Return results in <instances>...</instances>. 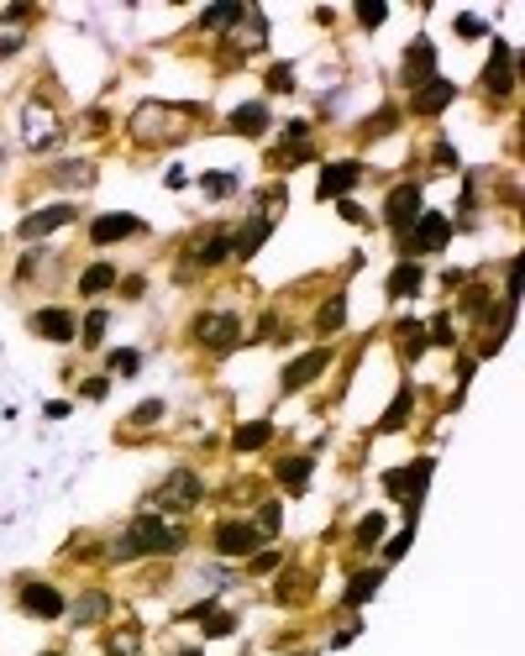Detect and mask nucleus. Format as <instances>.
<instances>
[{"mask_svg":"<svg viewBox=\"0 0 525 656\" xmlns=\"http://www.w3.org/2000/svg\"><path fill=\"white\" fill-rule=\"evenodd\" d=\"M399 347H404V358H420V352H425V347H431V341H425V326H415V320H399Z\"/></svg>","mask_w":525,"mask_h":656,"instance_id":"c756f323","label":"nucleus"},{"mask_svg":"<svg viewBox=\"0 0 525 656\" xmlns=\"http://www.w3.org/2000/svg\"><path fill=\"white\" fill-rule=\"evenodd\" d=\"M21 609L26 614H37V620H58L68 604H63V593L53 588V583H32V588L21 593Z\"/></svg>","mask_w":525,"mask_h":656,"instance_id":"4468645a","label":"nucleus"},{"mask_svg":"<svg viewBox=\"0 0 525 656\" xmlns=\"http://www.w3.org/2000/svg\"><path fill=\"white\" fill-rule=\"evenodd\" d=\"M152 421H163V404H158V400H147V404L131 410V425H152Z\"/></svg>","mask_w":525,"mask_h":656,"instance_id":"ea45409f","label":"nucleus"},{"mask_svg":"<svg viewBox=\"0 0 525 656\" xmlns=\"http://www.w3.org/2000/svg\"><path fill=\"white\" fill-rule=\"evenodd\" d=\"M194 620H205V635H231V630H236V620H231L226 609H210V604H200Z\"/></svg>","mask_w":525,"mask_h":656,"instance_id":"473e14b6","label":"nucleus"},{"mask_svg":"<svg viewBox=\"0 0 525 656\" xmlns=\"http://www.w3.org/2000/svg\"><path fill=\"white\" fill-rule=\"evenodd\" d=\"M21 137H26V148H32V152L53 148V142L63 137L58 116H53V106H47V100H32V106L21 110Z\"/></svg>","mask_w":525,"mask_h":656,"instance_id":"20e7f679","label":"nucleus"},{"mask_svg":"<svg viewBox=\"0 0 525 656\" xmlns=\"http://www.w3.org/2000/svg\"><path fill=\"white\" fill-rule=\"evenodd\" d=\"M378 536H383V515H368V520L357 526V547H373Z\"/></svg>","mask_w":525,"mask_h":656,"instance_id":"58836bf2","label":"nucleus"},{"mask_svg":"<svg viewBox=\"0 0 525 656\" xmlns=\"http://www.w3.org/2000/svg\"><path fill=\"white\" fill-rule=\"evenodd\" d=\"M462 310H467V316H483V310H488V295H483V289H467Z\"/></svg>","mask_w":525,"mask_h":656,"instance_id":"49530a36","label":"nucleus"},{"mask_svg":"<svg viewBox=\"0 0 525 656\" xmlns=\"http://www.w3.org/2000/svg\"><path fill=\"white\" fill-rule=\"evenodd\" d=\"M252 530H257V536H273V530H278V505L257 509V526H252Z\"/></svg>","mask_w":525,"mask_h":656,"instance_id":"37998d69","label":"nucleus"},{"mask_svg":"<svg viewBox=\"0 0 525 656\" xmlns=\"http://www.w3.org/2000/svg\"><path fill=\"white\" fill-rule=\"evenodd\" d=\"M105 389H110L105 379H89V383H84V394H89V400H105Z\"/></svg>","mask_w":525,"mask_h":656,"instance_id":"603ef678","label":"nucleus"},{"mask_svg":"<svg viewBox=\"0 0 525 656\" xmlns=\"http://www.w3.org/2000/svg\"><path fill=\"white\" fill-rule=\"evenodd\" d=\"M173 116H184V110L137 106V116H131V137H137V142H168V137H173Z\"/></svg>","mask_w":525,"mask_h":656,"instance_id":"0eeeda50","label":"nucleus"},{"mask_svg":"<svg viewBox=\"0 0 525 656\" xmlns=\"http://www.w3.org/2000/svg\"><path fill=\"white\" fill-rule=\"evenodd\" d=\"M200 494H205V484H200V473L194 467H173L163 484H158V494H152V505L163 509V515H184V509L200 505Z\"/></svg>","mask_w":525,"mask_h":656,"instance_id":"f03ea898","label":"nucleus"},{"mask_svg":"<svg viewBox=\"0 0 525 656\" xmlns=\"http://www.w3.org/2000/svg\"><path fill=\"white\" fill-rule=\"evenodd\" d=\"M268 232H273V221H268L263 211H257V215L247 221V232H236V236H231V257H242V263H247V257L257 253L263 242H268Z\"/></svg>","mask_w":525,"mask_h":656,"instance_id":"dca6fc26","label":"nucleus"},{"mask_svg":"<svg viewBox=\"0 0 525 656\" xmlns=\"http://www.w3.org/2000/svg\"><path fill=\"white\" fill-rule=\"evenodd\" d=\"M378 583H383V567H373V572H357L352 583H347V609H362L368 599L378 593Z\"/></svg>","mask_w":525,"mask_h":656,"instance_id":"5701e85b","label":"nucleus"},{"mask_svg":"<svg viewBox=\"0 0 525 656\" xmlns=\"http://www.w3.org/2000/svg\"><path fill=\"white\" fill-rule=\"evenodd\" d=\"M42 656H58V651H42Z\"/></svg>","mask_w":525,"mask_h":656,"instance_id":"5fc2aeb1","label":"nucleus"},{"mask_svg":"<svg viewBox=\"0 0 525 656\" xmlns=\"http://www.w3.org/2000/svg\"><path fill=\"white\" fill-rule=\"evenodd\" d=\"M425 484H431V457H420L415 467H394V473H383V488H389L394 499H404V505H410V515H415Z\"/></svg>","mask_w":525,"mask_h":656,"instance_id":"423d86ee","label":"nucleus"},{"mask_svg":"<svg viewBox=\"0 0 525 656\" xmlns=\"http://www.w3.org/2000/svg\"><path fill=\"white\" fill-rule=\"evenodd\" d=\"M326 362H331V347H315V352H305V358H294L289 368H284V394H299L310 379H320Z\"/></svg>","mask_w":525,"mask_h":656,"instance_id":"9b49d317","label":"nucleus"},{"mask_svg":"<svg viewBox=\"0 0 525 656\" xmlns=\"http://www.w3.org/2000/svg\"><path fill=\"white\" fill-rule=\"evenodd\" d=\"M32 331L47 341H74V316L58 310V305H53V310H37V316H32Z\"/></svg>","mask_w":525,"mask_h":656,"instance_id":"a211bd4d","label":"nucleus"},{"mask_svg":"<svg viewBox=\"0 0 525 656\" xmlns=\"http://www.w3.org/2000/svg\"><path fill=\"white\" fill-rule=\"evenodd\" d=\"M194 341L210 347V352H231L236 341H242V320L231 316V310H205V316H194Z\"/></svg>","mask_w":525,"mask_h":656,"instance_id":"7ed1b4c3","label":"nucleus"},{"mask_svg":"<svg viewBox=\"0 0 525 656\" xmlns=\"http://www.w3.org/2000/svg\"><path fill=\"white\" fill-rule=\"evenodd\" d=\"M68 221H74V205H47V211H32V215H26L16 232L26 236V242H37V236L58 232V226H68Z\"/></svg>","mask_w":525,"mask_h":656,"instance_id":"ddd939ff","label":"nucleus"},{"mask_svg":"<svg viewBox=\"0 0 525 656\" xmlns=\"http://www.w3.org/2000/svg\"><path fill=\"white\" fill-rule=\"evenodd\" d=\"M436 79V47L425 43V37H415V43L404 47V85L420 89V85H431Z\"/></svg>","mask_w":525,"mask_h":656,"instance_id":"9d476101","label":"nucleus"},{"mask_svg":"<svg viewBox=\"0 0 525 656\" xmlns=\"http://www.w3.org/2000/svg\"><path fill=\"white\" fill-rule=\"evenodd\" d=\"M142 232V221H137V215H100V221H95V226H89V242H121V236H137Z\"/></svg>","mask_w":525,"mask_h":656,"instance_id":"6ab92c4d","label":"nucleus"},{"mask_svg":"<svg viewBox=\"0 0 525 656\" xmlns=\"http://www.w3.org/2000/svg\"><path fill=\"white\" fill-rule=\"evenodd\" d=\"M394 121H399L394 110H378V116H373V121H368L362 131H368V137H383V131H394Z\"/></svg>","mask_w":525,"mask_h":656,"instance_id":"a18cd8bd","label":"nucleus"},{"mask_svg":"<svg viewBox=\"0 0 525 656\" xmlns=\"http://www.w3.org/2000/svg\"><path fill=\"white\" fill-rule=\"evenodd\" d=\"M184 547V530L163 526L158 515H137L131 526L110 541V562H137V557H173Z\"/></svg>","mask_w":525,"mask_h":656,"instance_id":"f257e3e1","label":"nucleus"},{"mask_svg":"<svg viewBox=\"0 0 525 656\" xmlns=\"http://www.w3.org/2000/svg\"><path fill=\"white\" fill-rule=\"evenodd\" d=\"M357 179H362V163H326L320 169V184H315V200H341V194L357 190Z\"/></svg>","mask_w":525,"mask_h":656,"instance_id":"6e6552de","label":"nucleus"},{"mask_svg":"<svg viewBox=\"0 0 525 656\" xmlns=\"http://www.w3.org/2000/svg\"><path fill=\"white\" fill-rule=\"evenodd\" d=\"M21 53V37L16 32H5V37H0V58H16Z\"/></svg>","mask_w":525,"mask_h":656,"instance_id":"09e8293b","label":"nucleus"},{"mask_svg":"<svg viewBox=\"0 0 525 656\" xmlns=\"http://www.w3.org/2000/svg\"><path fill=\"white\" fill-rule=\"evenodd\" d=\"M452 95H457V85H446V79H431V85H420V89H415L410 110H415V116H436V110L452 106Z\"/></svg>","mask_w":525,"mask_h":656,"instance_id":"2eb2a0df","label":"nucleus"},{"mask_svg":"<svg viewBox=\"0 0 525 656\" xmlns=\"http://www.w3.org/2000/svg\"><path fill=\"white\" fill-rule=\"evenodd\" d=\"M278 484L289 488V494H305V484H310V457H289V463H278Z\"/></svg>","mask_w":525,"mask_h":656,"instance_id":"a878e982","label":"nucleus"},{"mask_svg":"<svg viewBox=\"0 0 525 656\" xmlns=\"http://www.w3.org/2000/svg\"><path fill=\"white\" fill-rule=\"evenodd\" d=\"M410 404H415V394H410V389H399V394H394V404L383 410V421H378V431H399V425H404V415H410Z\"/></svg>","mask_w":525,"mask_h":656,"instance_id":"7c9ffc66","label":"nucleus"},{"mask_svg":"<svg viewBox=\"0 0 525 656\" xmlns=\"http://www.w3.org/2000/svg\"><path fill=\"white\" fill-rule=\"evenodd\" d=\"M410 536H415V526H410V530H399L394 541H389V547H383V562H399V557H404V551H410Z\"/></svg>","mask_w":525,"mask_h":656,"instance_id":"79ce46f5","label":"nucleus"},{"mask_svg":"<svg viewBox=\"0 0 525 656\" xmlns=\"http://www.w3.org/2000/svg\"><path fill=\"white\" fill-rule=\"evenodd\" d=\"M268 567H278V551H263V557L252 562V572H268Z\"/></svg>","mask_w":525,"mask_h":656,"instance_id":"3c124183","label":"nucleus"},{"mask_svg":"<svg viewBox=\"0 0 525 656\" xmlns=\"http://www.w3.org/2000/svg\"><path fill=\"white\" fill-rule=\"evenodd\" d=\"M137 368H142V358H137V352H116V358H110V373H121V379H131Z\"/></svg>","mask_w":525,"mask_h":656,"instance_id":"a19ab883","label":"nucleus"},{"mask_svg":"<svg viewBox=\"0 0 525 656\" xmlns=\"http://www.w3.org/2000/svg\"><path fill=\"white\" fill-rule=\"evenodd\" d=\"M383 16H389V11H383L378 0H373V5H368V0L357 5V22H362V26H383Z\"/></svg>","mask_w":525,"mask_h":656,"instance_id":"c03bdc74","label":"nucleus"},{"mask_svg":"<svg viewBox=\"0 0 525 656\" xmlns=\"http://www.w3.org/2000/svg\"><path fill=\"white\" fill-rule=\"evenodd\" d=\"M242 11H247V5H215V11L200 16V26H210V32H215V26H236L242 22Z\"/></svg>","mask_w":525,"mask_h":656,"instance_id":"72a5a7b5","label":"nucleus"},{"mask_svg":"<svg viewBox=\"0 0 525 656\" xmlns=\"http://www.w3.org/2000/svg\"><path fill=\"white\" fill-rule=\"evenodd\" d=\"M268 436H273L268 421H247V425H236L231 446H236V452H257V446H268Z\"/></svg>","mask_w":525,"mask_h":656,"instance_id":"393cba45","label":"nucleus"},{"mask_svg":"<svg viewBox=\"0 0 525 656\" xmlns=\"http://www.w3.org/2000/svg\"><path fill=\"white\" fill-rule=\"evenodd\" d=\"M100 337H105V310H89V316H84V347H100Z\"/></svg>","mask_w":525,"mask_h":656,"instance_id":"c9c22d12","label":"nucleus"},{"mask_svg":"<svg viewBox=\"0 0 525 656\" xmlns=\"http://www.w3.org/2000/svg\"><path fill=\"white\" fill-rule=\"evenodd\" d=\"M446 236H452V215L420 211V221L410 226V232H404V253H436Z\"/></svg>","mask_w":525,"mask_h":656,"instance_id":"39448f33","label":"nucleus"},{"mask_svg":"<svg viewBox=\"0 0 525 656\" xmlns=\"http://www.w3.org/2000/svg\"><path fill=\"white\" fill-rule=\"evenodd\" d=\"M425 341H436V347H452V341H457V337H452V316H436V320H431Z\"/></svg>","mask_w":525,"mask_h":656,"instance_id":"4c0bfd02","label":"nucleus"},{"mask_svg":"<svg viewBox=\"0 0 525 656\" xmlns=\"http://www.w3.org/2000/svg\"><path fill=\"white\" fill-rule=\"evenodd\" d=\"M142 651V635L131 630V625H121V630L105 635V656H137Z\"/></svg>","mask_w":525,"mask_h":656,"instance_id":"bb28decb","label":"nucleus"},{"mask_svg":"<svg viewBox=\"0 0 525 656\" xmlns=\"http://www.w3.org/2000/svg\"><path fill=\"white\" fill-rule=\"evenodd\" d=\"M26 16H37V5H11V11H5V22H11V26L26 22Z\"/></svg>","mask_w":525,"mask_h":656,"instance_id":"8fccbe9b","label":"nucleus"},{"mask_svg":"<svg viewBox=\"0 0 525 656\" xmlns=\"http://www.w3.org/2000/svg\"><path fill=\"white\" fill-rule=\"evenodd\" d=\"M257 541H263V536H257L247 520H221V526H215V551H221V557H247Z\"/></svg>","mask_w":525,"mask_h":656,"instance_id":"f8f14e48","label":"nucleus"},{"mask_svg":"<svg viewBox=\"0 0 525 656\" xmlns=\"http://www.w3.org/2000/svg\"><path fill=\"white\" fill-rule=\"evenodd\" d=\"M457 32L462 37H483V22L478 16H457Z\"/></svg>","mask_w":525,"mask_h":656,"instance_id":"de8ad7c7","label":"nucleus"},{"mask_svg":"<svg viewBox=\"0 0 525 656\" xmlns=\"http://www.w3.org/2000/svg\"><path fill=\"white\" fill-rule=\"evenodd\" d=\"M194 257H200V268H215V263H226V257H231V236H226V232H215Z\"/></svg>","mask_w":525,"mask_h":656,"instance_id":"2f4dec72","label":"nucleus"},{"mask_svg":"<svg viewBox=\"0 0 525 656\" xmlns=\"http://www.w3.org/2000/svg\"><path fill=\"white\" fill-rule=\"evenodd\" d=\"M200 190L215 194V200H221V194H236V173H205V179H200Z\"/></svg>","mask_w":525,"mask_h":656,"instance_id":"f704fd0d","label":"nucleus"},{"mask_svg":"<svg viewBox=\"0 0 525 656\" xmlns=\"http://www.w3.org/2000/svg\"><path fill=\"white\" fill-rule=\"evenodd\" d=\"M231 131H242V137H263V131H268V106H263V100L236 106L231 110Z\"/></svg>","mask_w":525,"mask_h":656,"instance_id":"412c9836","label":"nucleus"},{"mask_svg":"<svg viewBox=\"0 0 525 656\" xmlns=\"http://www.w3.org/2000/svg\"><path fill=\"white\" fill-rule=\"evenodd\" d=\"M47 179L63 184V190H89V184H95V163H84V158H74V163H53Z\"/></svg>","mask_w":525,"mask_h":656,"instance_id":"aec40b11","label":"nucleus"},{"mask_svg":"<svg viewBox=\"0 0 525 656\" xmlns=\"http://www.w3.org/2000/svg\"><path fill=\"white\" fill-rule=\"evenodd\" d=\"M105 614H110V593L89 588L79 604H74V625H95V620H105Z\"/></svg>","mask_w":525,"mask_h":656,"instance_id":"b1692460","label":"nucleus"},{"mask_svg":"<svg viewBox=\"0 0 525 656\" xmlns=\"http://www.w3.org/2000/svg\"><path fill=\"white\" fill-rule=\"evenodd\" d=\"M383 221H389L399 236L410 232L420 221V184H399V190L389 194V205H383Z\"/></svg>","mask_w":525,"mask_h":656,"instance_id":"1a4fd4ad","label":"nucleus"},{"mask_svg":"<svg viewBox=\"0 0 525 656\" xmlns=\"http://www.w3.org/2000/svg\"><path fill=\"white\" fill-rule=\"evenodd\" d=\"M420 284H425V274H420V263H410V257H404V263H399L394 274H389V299H410L420 289Z\"/></svg>","mask_w":525,"mask_h":656,"instance_id":"4be33fe9","label":"nucleus"},{"mask_svg":"<svg viewBox=\"0 0 525 656\" xmlns=\"http://www.w3.org/2000/svg\"><path fill=\"white\" fill-rule=\"evenodd\" d=\"M341 320H347V295H331V299H326V310L315 316V326H320V337H331V331H341Z\"/></svg>","mask_w":525,"mask_h":656,"instance_id":"c85d7f7f","label":"nucleus"},{"mask_svg":"<svg viewBox=\"0 0 525 656\" xmlns=\"http://www.w3.org/2000/svg\"><path fill=\"white\" fill-rule=\"evenodd\" d=\"M110 284H116V268H110V263H95V268L79 274V295H100V289H110Z\"/></svg>","mask_w":525,"mask_h":656,"instance_id":"cd10ccee","label":"nucleus"},{"mask_svg":"<svg viewBox=\"0 0 525 656\" xmlns=\"http://www.w3.org/2000/svg\"><path fill=\"white\" fill-rule=\"evenodd\" d=\"M268 89H273V95H289V89H294V68L289 64L268 68Z\"/></svg>","mask_w":525,"mask_h":656,"instance_id":"e433bc0d","label":"nucleus"},{"mask_svg":"<svg viewBox=\"0 0 525 656\" xmlns=\"http://www.w3.org/2000/svg\"><path fill=\"white\" fill-rule=\"evenodd\" d=\"M179 656H200V651H179Z\"/></svg>","mask_w":525,"mask_h":656,"instance_id":"864d4df0","label":"nucleus"},{"mask_svg":"<svg viewBox=\"0 0 525 656\" xmlns=\"http://www.w3.org/2000/svg\"><path fill=\"white\" fill-rule=\"evenodd\" d=\"M483 89L488 95H509L515 89V74H509V47L494 43V58H488V68H483Z\"/></svg>","mask_w":525,"mask_h":656,"instance_id":"f3484780","label":"nucleus"}]
</instances>
